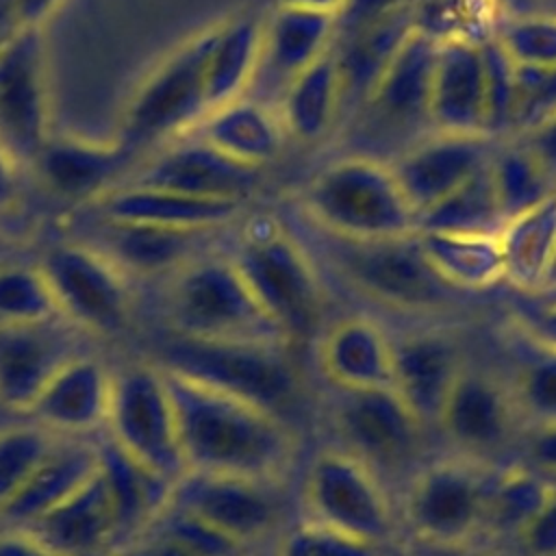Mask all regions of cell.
<instances>
[{"label":"cell","instance_id":"1","mask_svg":"<svg viewBox=\"0 0 556 556\" xmlns=\"http://www.w3.org/2000/svg\"><path fill=\"white\" fill-rule=\"evenodd\" d=\"M161 371L187 471L271 482L291 463L295 441L282 417L178 371Z\"/></svg>","mask_w":556,"mask_h":556},{"label":"cell","instance_id":"2","mask_svg":"<svg viewBox=\"0 0 556 556\" xmlns=\"http://www.w3.org/2000/svg\"><path fill=\"white\" fill-rule=\"evenodd\" d=\"M317 228L354 239L417 232V217L382 159L352 154L324 167L304 191Z\"/></svg>","mask_w":556,"mask_h":556},{"label":"cell","instance_id":"3","mask_svg":"<svg viewBox=\"0 0 556 556\" xmlns=\"http://www.w3.org/2000/svg\"><path fill=\"white\" fill-rule=\"evenodd\" d=\"M167 317L174 334L191 339L289 341L254 300L230 256H202L180 267L169 285Z\"/></svg>","mask_w":556,"mask_h":556},{"label":"cell","instance_id":"4","mask_svg":"<svg viewBox=\"0 0 556 556\" xmlns=\"http://www.w3.org/2000/svg\"><path fill=\"white\" fill-rule=\"evenodd\" d=\"M282 348L278 343L172 334L152 361L282 417L295 395V376Z\"/></svg>","mask_w":556,"mask_h":556},{"label":"cell","instance_id":"5","mask_svg":"<svg viewBox=\"0 0 556 556\" xmlns=\"http://www.w3.org/2000/svg\"><path fill=\"white\" fill-rule=\"evenodd\" d=\"M261 308L293 339L306 334L321 311V287L304 248L274 219L248 226L230 256Z\"/></svg>","mask_w":556,"mask_h":556},{"label":"cell","instance_id":"6","mask_svg":"<svg viewBox=\"0 0 556 556\" xmlns=\"http://www.w3.org/2000/svg\"><path fill=\"white\" fill-rule=\"evenodd\" d=\"M217 26H211L172 50L130 98L119 141L139 150L191 132L208 113L204 70Z\"/></svg>","mask_w":556,"mask_h":556},{"label":"cell","instance_id":"7","mask_svg":"<svg viewBox=\"0 0 556 556\" xmlns=\"http://www.w3.org/2000/svg\"><path fill=\"white\" fill-rule=\"evenodd\" d=\"M330 263L361 291L397 308H437L454 291L430 265L417 232L354 239L317 228Z\"/></svg>","mask_w":556,"mask_h":556},{"label":"cell","instance_id":"8","mask_svg":"<svg viewBox=\"0 0 556 556\" xmlns=\"http://www.w3.org/2000/svg\"><path fill=\"white\" fill-rule=\"evenodd\" d=\"M104 434L141 467L172 484L187 473L169 391L154 361L113 369Z\"/></svg>","mask_w":556,"mask_h":556},{"label":"cell","instance_id":"9","mask_svg":"<svg viewBox=\"0 0 556 556\" xmlns=\"http://www.w3.org/2000/svg\"><path fill=\"white\" fill-rule=\"evenodd\" d=\"M56 311L83 332L115 334L128 326L130 291L124 271L89 243H59L37 263Z\"/></svg>","mask_w":556,"mask_h":556},{"label":"cell","instance_id":"10","mask_svg":"<svg viewBox=\"0 0 556 556\" xmlns=\"http://www.w3.org/2000/svg\"><path fill=\"white\" fill-rule=\"evenodd\" d=\"M43 26H17L0 46V141L33 163L50 135Z\"/></svg>","mask_w":556,"mask_h":556},{"label":"cell","instance_id":"11","mask_svg":"<svg viewBox=\"0 0 556 556\" xmlns=\"http://www.w3.org/2000/svg\"><path fill=\"white\" fill-rule=\"evenodd\" d=\"M80 332L61 315L0 324V410L26 415L54 374L85 354Z\"/></svg>","mask_w":556,"mask_h":556},{"label":"cell","instance_id":"12","mask_svg":"<svg viewBox=\"0 0 556 556\" xmlns=\"http://www.w3.org/2000/svg\"><path fill=\"white\" fill-rule=\"evenodd\" d=\"M306 497L315 521L367 543L389 530V506L365 463L343 452L319 454L311 467Z\"/></svg>","mask_w":556,"mask_h":556},{"label":"cell","instance_id":"13","mask_svg":"<svg viewBox=\"0 0 556 556\" xmlns=\"http://www.w3.org/2000/svg\"><path fill=\"white\" fill-rule=\"evenodd\" d=\"M437 50L439 39L419 28L397 48L361 104L371 132L404 137L408 148L410 130H432L428 104Z\"/></svg>","mask_w":556,"mask_h":556},{"label":"cell","instance_id":"14","mask_svg":"<svg viewBox=\"0 0 556 556\" xmlns=\"http://www.w3.org/2000/svg\"><path fill=\"white\" fill-rule=\"evenodd\" d=\"M493 150L486 135L432 130L387 163L417 217L480 172Z\"/></svg>","mask_w":556,"mask_h":556},{"label":"cell","instance_id":"15","mask_svg":"<svg viewBox=\"0 0 556 556\" xmlns=\"http://www.w3.org/2000/svg\"><path fill=\"white\" fill-rule=\"evenodd\" d=\"M258 180V167L224 154L195 132H187L169 141V146L146 163L128 185L241 204L256 189Z\"/></svg>","mask_w":556,"mask_h":556},{"label":"cell","instance_id":"16","mask_svg":"<svg viewBox=\"0 0 556 556\" xmlns=\"http://www.w3.org/2000/svg\"><path fill=\"white\" fill-rule=\"evenodd\" d=\"M334 37L337 15L276 7L267 22H263L261 56L245 96L261 91L252 100L278 113L289 83L326 54L334 46Z\"/></svg>","mask_w":556,"mask_h":556},{"label":"cell","instance_id":"17","mask_svg":"<svg viewBox=\"0 0 556 556\" xmlns=\"http://www.w3.org/2000/svg\"><path fill=\"white\" fill-rule=\"evenodd\" d=\"M269 482L187 471L172 491L169 504L243 545L263 536L276 521V500Z\"/></svg>","mask_w":556,"mask_h":556},{"label":"cell","instance_id":"18","mask_svg":"<svg viewBox=\"0 0 556 556\" xmlns=\"http://www.w3.org/2000/svg\"><path fill=\"white\" fill-rule=\"evenodd\" d=\"M109 369L91 354H78L43 387L26 410V419L61 437H93L104 432L111 402Z\"/></svg>","mask_w":556,"mask_h":556},{"label":"cell","instance_id":"19","mask_svg":"<svg viewBox=\"0 0 556 556\" xmlns=\"http://www.w3.org/2000/svg\"><path fill=\"white\" fill-rule=\"evenodd\" d=\"M22 530L59 556H102L117 547V510L102 467L61 504Z\"/></svg>","mask_w":556,"mask_h":556},{"label":"cell","instance_id":"20","mask_svg":"<svg viewBox=\"0 0 556 556\" xmlns=\"http://www.w3.org/2000/svg\"><path fill=\"white\" fill-rule=\"evenodd\" d=\"M137 152L119 139L113 143L50 137L33 161L41 182L63 200H100L119 187Z\"/></svg>","mask_w":556,"mask_h":556},{"label":"cell","instance_id":"21","mask_svg":"<svg viewBox=\"0 0 556 556\" xmlns=\"http://www.w3.org/2000/svg\"><path fill=\"white\" fill-rule=\"evenodd\" d=\"M486 493L480 480L463 467H432L413 486L410 523L428 541L460 543L486 519Z\"/></svg>","mask_w":556,"mask_h":556},{"label":"cell","instance_id":"22","mask_svg":"<svg viewBox=\"0 0 556 556\" xmlns=\"http://www.w3.org/2000/svg\"><path fill=\"white\" fill-rule=\"evenodd\" d=\"M343 393L345 402L339 410V426L352 450L361 454L356 458L397 465L415 452L424 424L393 387Z\"/></svg>","mask_w":556,"mask_h":556},{"label":"cell","instance_id":"23","mask_svg":"<svg viewBox=\"0 0 556 556\" xmlns=\"http://www.w3.org/2000/svg\"><path fill=\"white\" fill-rule=\"evenodd\" d=\"M432 130L484 135V70L480 43L441 39L430 85Z\"/></svg>","mask_w":556,"mask_h":556},{"label":"cell","instance_id":"24","mask_svg":"<svg viewBox=\"0 0 556 556\" xmlns=\"http://www.w3.org/2000/svg\"><path fill=\"white\" fill-rule=\"evenodd\" d=\"M100 467L98 437H59L48 456L0 508V528H24L72 495Z\"/></svg>","mask_w":556,"mask_h":556},{"label":"cell","instance_id":"25","mask_svg":"<svg viewBox=\"0 0 556 556\" xmlns=\"http://www.w3.org/2000/svg\"><path fill=\"white\" fill-rule=\"evenodd\" d=\"M96 206L104 222L148 224L176 230H215L241 211L239 202L191 198L141 185H119L96 200Z\"/></svg>","mask_w":556,"mask_h":556},{"label":"cell","instance_id":"26","mask_svg":"<svg viewBox=\"0 0 556 556\" xmlns=\"http://www.w3.org/2000/svg\"><path fill=\"white\" fill-rule=\"evenodd\" d=\"M458 374L456 352L443 337L417 334L393 343V391L421 424L439 421Z\"/></svg>","mask_w":556,"mask_h":556},{"label":"cell","instance_id":"27","mask_svg":"<svg viewBox=\"0 0 556 556\" xmlns=\"http://www.w3.org/2000/svg\"><path fill=\"white\" fill-rule=\"evenodd\" d=\"M321 365L341 391L393 387V343L363 317L330 328L321 343Z\"/></svg>","mask_w":556,"mask_h":556},{"label":"cell","instance_id":"28","mask_svg":"<svg viewBox=\"0 0 556 556\" xmlns=\"http://www.w3.org/2000/svg\"><path fill=\"white\" fill-rule=\"evenodd\" d=\"M415 22L417 0H410L343 37V43H334L341 72L343 106L365 102L376 78L382 74L406 37L417 28Z\"/></svg>","mask_w":556,"mask_h":556},{"label":"cell","instance_id":"29","mask_svg":"<svg viewBox=\"0 0 556 556\" xmlns=\"http://www.w3.org/2000/svg\"><path fill=\"white\" fill-rule=\"evenodd\" d=\"M191 132L224 154L258 169L278 156L285 139L278 113L248 96L208 111Z\"/></svg>","mask_w":556,"mask_h":556},{"label":"cell","instance_id":"30","mask_svg":"<svg viewBox=\"0 0 556 556\" xmlns=\"http://www.w3.org/2000/svg\"><path fill=\"white\" fill-rule=\"evenodd\" d=\"M208 232L211 230H176L148 224L104 222L98 230L102 239L93 248L111 258L122 271L159 274L165 269H180L198 258L195 252Z\"/></svg>","mask_w":556,"mask_h":556},{"label":"cell","instance_id":"31","mask_svg":"<svg viewBox=\"0 0 556 556\" xmlns=\"http://www.w3.org/2000/svg\"><path fill=\"white\" fill-rule=\"evenodd\" d=\"M100 467L106 476L119 528L122 541L130 543L143 534L152 521L167 508L174 484L141 467L128 454H124L106 434L98 437Z\"/></svg>","mask_w":556,"mask_h":556},{"label":"cell","instance_id":"32","mask_svg":"<svg viewBox=\"0 0 556 556\" xmlns=\"http://www.w3.org/2000/svg\"><path fill=\"white\" fill-rule=\"evenodd\" d=\"M341 109V72L332 46L289 83L278 104V117L287 135L300 141H317L334 126Z\"/></svg>","mask_w":556,"mask_h":556},{"label":"cell","instance_id":"33","mask_svg":"<svg viewBox=\"0 0 556 556\" xmlns=\"http://www.w3.org/2000/svg\"><path fill=\"white\" fill-rule=\"evenodd\" d=\"M261 41L263 22L252 15L217 24V35L204 70L208 111L248 93L258 65Z\"/></svg>","mask_w":556,"mask_h":556},{"label":"cell","instance_id":"34","mask_svg":"<svg viewBox=\"0 0 556 556\" xmlns=\"http://www.w3.org/2000/svg\"><path fill=\"white\" fill-rule=\"evenodd\" d=\"M441 426L460 445L484 450L497 445L508 430V400L495 382L460 371L439 417Z\"/></svg>","mask_w":556,"mask_h":556},{"label":"cell","instance_id":"35","mask_svg":"<svg viewBox=\"0 0 556 556\" xmlns=\"http://www.w3.org/2000/svg\"><path fill=\"white\" fill-rule=\"evenodd\" d=\"M497 241L504 278L530 295L536 293L556 248V193L508 219Z\"/></svg>","mask_w":556,"mask_h":556},{"label":"cell","instance_id":"36","mask_svg":"<svg viewBox=\"0 0 556 556\" xmlns=\"http://www.w3.org/2000/svg\"><path fill=\"white\" fill-rule=\"evenodd\" d=\"M417 235L426 258L452 289H486L504 278L502 250L495 235Z\"/></svg>","mask_w":556,"mask_h":556},{"label":"cell","instance_id":"37","mask_svg":"<svg viewBox=\"0 0 556 556\" xmlns=\"http://www.w3.org/2000/svg\"><path fill=\"white\" fill-rule=\"evenodd\" d=\"M491 163V161H489ZM489 163L443 200L417 215V232L500 235L504 217L495 195Z\"/></svg>","mask_w":556,"mask_h":556},{"label":"cell","instance_id":"38","mask_svg":"<svg viewBox=\"0 0 556 556\" xmlns=\"http://www.w3.org/2000/svg\"><path fill=\"white\" fill-rule=\"evenodd\" d=\"M489 167L504 222L526 213L556 193V185L549 180L536 159L515 139L508 146L493 150Z\"/></svg>","mask_w":556,"mask_h":556},{"label":"cell","instance_id":"39","mask_svg":"<svg viewBox=\"0 0 556 556\" xmlns=\"http://www.w3.org/2000/svg\"><path fill=\"white\" fill-rule=\"evenodd\" d=\"M59 437L30 419L0 426V508L30 478Z\"/></svg>","mask_w":556,"mask_h":556},{"label":"cell","instance_id":"40","mask_svg":"<svg viewBox=\"0 0 556 556\" xmlns=\"http://www.w3.org/2000/svg\"><path fill=\"white\" fill-rule=\"evenodd\" d=\"M484 70V135H510L517 109V65L495 37L480 41Z\"/></svg>","mask_w":556,"mask_h":556},{"label":"cell","instance_id":"41","mask_svg":"<svg viewBox=\"0 0 556 556\" xmlns=\"http://www.w3.org/2000/svg\"><path fill=\"white\" fill-rule=\"evenodd\" d=\"M56 315L39 265L0 263V324L41 321Z\"/></svg>","mask_w":556,"mask_h":556},{"label":"cell","instance_id":"42","mask_svg":"<svg viewBox=\"0 0 556 556\" xmlns=\"http://www.w3.org/2000/svg\"><path fill=\"white\" fill-rule=\"evenodd\" d=\"M549 495L552 491L536 476L510 471L486 493V519L500 528L521 532Z\"/></svg>","mask_w":556,"mask_h":556},{"label":"cell","instance_id":"43","mask_svg":"<svg viewBox=\"0 0 556 556\" xmlns=\"http://www.w3.org/2000/svg\"><path fill=\"white\" fill-rule=\"evenodd\" d=\"M517 65H556V15H521L504 22L493 35Z\"/></svg>","mask_w":556,"mask_h":556},{"label":"cell","instance_id":"44","mask_svg":"<svg viewBox=\"0 0 556 556\" xmlns=\"http://www.w3.org/2000/svg\"><path fill=\"white\" fill-rule=\"evenodd\" d=\"M536 348L539 354L519 374L517 393L521 406L545 426L556 424V350L543 343Z\"/></svg>","mask_w":556,"mask_h":556},{"label":"cell","instance_id":"45","mask_svg":"<svg viewBox=\"0 0 556 556\" xmlns=\"http://www.w3.org/2000/svg\"><path fill=\"white\" fill-rule=\"evenodd\" d=\"M517 65V63H515ZM556 113V65H517V109L513 132L519 135Z\"/></svg>","mask_w":556,"mask_h":556},{"label":"cell","instance_id":"46","mask_svg":"<svg viewBox=\"0 0 556 556\" xmlns=\"http://www.w3.org/2000/svg\"><path fill=\"white\" fill-rule=\"evenodd\" d=\"M278 556H376V545L313 521L295 528Z\"/></svg>","mask_w":556,"mask_h":556},{"label":"cell","instance_id":"47","mask_svg":"<svg viewBox=\"0 0 556 556\" xmlns=\"http://www.w3.org/2000/svg\"><path fill=\"white\" fill-rule=\"evenodd\" d=\"M515 141L536 159V163L556 185V113L515 135Z\"/></svg>","mask_w":556,"mask_h":556},{"label":"cell","instance_id":"48","mask_svg":"<svg viewBox=\"0 0 556 556\" xmlns=\"http://www.w3.org/2000/svg\"><path fill=\"white\" fill-rule=\"evenodd\" d=\"M519 534L532 556H556V493L547 497Z\"/></svg>","mask_w":556,"mask_h":556},{"label":"cell","instance_id":"49","mask_svg":"<svg viewBox=\"0 0 556 556\" xmlns=\"http://www.w3.org/2000/svg\"><path fill=\"white\" fill-rule=\"evenodd\" d=\"M126 556H204L185 541L167 534L165 530L150 526L143 534L126 545Z\"/></svg>","mask_w":556,"mask_h":556},{"label":"cell","instance_id":"50","mask_svg":"<svg viewBox=\"0 0 556 556\" xmlns=\"http://www.w3.org/2000/svg\"><path fill=\"white\" fill-rule=\"evenodd\" d=\"M406 2L410 0H348L345 9L337 17V33L341 30L343 37H348Z\"/></svg>","mask_w":556,"mask_h":556},{"label":"cell","instance_id":"51","mask_svg":"<svg viewBox=\"0 0 556 556\" xmlns=\"http://www.w3.org/2000/svg\"><path fill=\"white\" fill-rule=\"evenodd\" d=\"M0 556H59L22 528H0Z\"/></svg>","mask_w":556,"mask_h":556},{"label":"cell","instance_id":"52","mask_svg":"<svg viewBox=\"0 0 556 556\" xmlns=\"http://www.w3.org/2000/svg\"><path fill=\"white\" fill-rule=\"evenodd\" d=\"M17 159L0 141V217L7 215L20 200Z\"/></svg>","mask_w":556,"mask_h":556},{"label":"cell","instance_id":"53","mask_svg":"<svg viewBox=\"0 0 556 556\" xmlns=\"http://www.w3.org/2000/svg\"><path fill=\"white\" fill-rule=\"evenodd\" d=\"M523 328L532 341L556 350V304L536 306L523 317Z\"/></svg>","mask_w":556,"mask_h":556},{"label":"cell","instance_id":"54","mask_svg":"<svg viewBox=\"0 0 556 556\" xmlns=\"http://www.w3.org/2000/svg\"><path fill=\"white\" fill-rule=\"evenodd\" d=\"M63 0H11L17 26H43Z\"/></svg>","mask_w":556,"mask_h":556},{"label":"cell","instance_id":"55","mask_svg":"<svg viewBox=\"0 0 556 556\" xmlns=\"http://www.w3.org/2000/svg\"><path fill=\"white\" fill-rule=\"evenodd\" d=\"M530 454L539 467L556 471V424L541 426V430L532 439Z\"/></svg>","mask_w":556,"mask_h":556},{"label":"cell","instance_id":"56","mask_svg":"<svg viewBox=\"0 0 556 556\" xmlns=\"http://www.w3.org/2000/svg\"><path fill=\"white\" fill-rule=\"evenodd\" d=\"M278 7H291V9H304V11H317L337 15L345 9L348 0H276Z\"/></svg>","mask_w":556,"mask_h":556},{"label":"cell","instance_id":"57","mask_svg":"<svg viewBox=\"0 0 556 556\" xmlns=\"http://www.w3.org/2000/svg\"><path fill=\"white\" fill-rule=\"evenodd\" d=\"M556 287V248H554V254H552V261H549V267L545 271V278H543V285L539 291H545V289H552ZM536 291V293H539Z\"/></svg>","mask_w":556,"mask_h":556},{"label":"cell","instance_id":"58","mask_svg":"<svg viewBox=\"0 0 556 556\" xmlns=\"http://www.w3.org/2000/svg\"><path fill=\"white\" fill-rule=\"evenodd\" d=\"M532 295L539 300L536 306H554L556 304V287L539 291V293H532Z\"/></svg>","mask_w":556,"mask_h":556}]
</instances>
